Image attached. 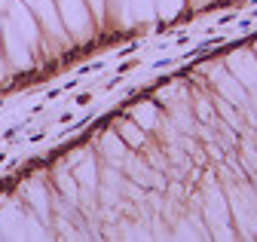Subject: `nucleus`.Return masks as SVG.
Instances as JSON below:
<instances>
[{
  "instance_id": "f257e3e1",
  "label": "nucleus",
  "mask_w": 257,
  "mask_h": 242,
  "mask_svg": "<svg viewBox=\"0 0 257 242\" xmlns=\"http://www.w3.org/2000/svg\"><path fill=\"white\" fill-rule=\"evenodd\" d=\"M227 202H230V218L236 221V233L245 239H254L257 236V190L233 181L227 187Z\"/></svg>"
},
{
  "instance_id": "f03ea898",
  "label": "nucleus",
  "mask_w": 257,
  "mask_h": 242,
  "mask_svg": "<svg viewBox=\"0 0 257 242\" xmlns=\"http://www.w3.org/2000/svg\"><path fill=\"white\" fill-rule=\"evenodd\" d=\"M202 218H205V224H208V236H214V239H233V236H239V233L230 227V224H233V218H230V202H227V196L220 193L217 184H208V190H205Z\"/></svg>"
},
{
  "instance_id": "7ed1b4c3",
  "label": "nucleus",
  "mask_w": 257,
  "mask_h": 242,
  "mask_svg": "<svg viewBox=\"0 0 257 242\" xmlns=\"http://www.w3.org/2000/svg\"><path fill=\"white\" fill-rule=\"evenodd\" d=\"M211 83H214V89H217V95L220 98H227V101H233L242 113L248 110V101H251V92H248V89L227 71V68H211Z\"/></svg>"
},
{
  "instance_id": "20e7f679",
  "label": "nucleus",
  "mask_w": 257,
  "mask_h": 242,
  "mask_svg": "<svg viewBox=\"0 0 257 242\" xmlns=\"http://www.w3.org/2000/svg\"><path fill=\"white\" fill-rule=\"evenodd\" d=\"M7 13H10L13 28L25 37V43H28L31 49H37V46L43 43V34H40V28H37V16L28 10V4H25V0H13Z\"/></svg>"
},
{
  "instance_id": "39448f33",
  "label": "nucleus",
  "mask_w": 257,
  "mask_h": 242,
  "mask_svg": "<svg viewBox=\"0 0 257 242\" xmlns=\"http://www.w3.org/2000/svg\"><path fill=\"white\" fill-rule=\"evenodd\" d=\"M4 58L13 65V68H19V71H28L31 68V46L25 43V37L13 28V22L10 19H4Z\"/></svg>"
},
{
  "instance_id": "423d86ee",
  "label": "nucleus",
  "mask_w": 257,
  "mask_h": 242,
  "mask_svg": "<svg viewBox=\"0 0 257 242\" xmlns=\"http://www.w3.org/2000/svg\"><path fill=\"white\" fill-rule=\"evenodd\" d=\"M223 68H227L248 92L251 89H257V55L251 49H236L227 55V62H223Z\"/></svg>"
},
{
  "instance_id": "0eeeda50",
  "label": "nucleus",
  "mask_w": 257,
  "mask_h": 242,
  "mask_svg": "<svg viewBox=\"0 0 257 242\" xmlns=\"http://www.w3.org/2000/svg\"><path fill=\"white\" fill-rule=\"evenodd\" d=\"M55 7H58L61 22L68 25L77 37L89 34V28H92V10H89V4H83V0H55Z\"/></svg>"
},
{
  "instance_id": "6e6552de",
  "label": "nucleus",
  "mask_w": 257,
  "mask_h": 242,
  "mask_svg": "<svg viewBox=\"0 0 257 242\" xmlns=\"http://www.w3.org/2000/svg\"><path fill=\"white\" fill-rule=\"evenodd\" d=\"M28 10L37 16V22H43L46 34L55 37V40H64V31H61V19H58V7L55 0H25Z\"/></svg>"
},
{
  "instance_id": "1a4fd4ad",
  "label": "nucleus",
  "mask_w": 257,
  "mask_h": 242,
  "mask_svg": "<svg viewBox=\"0 0 257 242\" xmlns=\"http://www.w3.org/2000/svg\"><path fill=\"white\" fill-rule=\"evenodd\" d=\"M101 154L107 157L110 166L119 169L125 163V157H128V144L119 138V132H104V138H101Z\"/></svg>"
},
{
  "instance_id": "9d476101",
  "label": "nucleus",
  "mask_w": 257,
  "mask_h": 242,
  "mask_svg": "<svg viewBox=\"0 0 257 242\" xmlns=\"http://www.w3.org/2000/svg\"><path fill=\"white\" fill-rule=\"evenodd\" d=\"M74 178L80 184V196L83 193H98V169H95V160H83L74 169Z\"/></svg>"
},
{
  "instance_id": "9b49d317",
  "label": "nucleus",
  "mask_w": 257,
  "mask_h": 242,
  "mask_svg": "<svg viewBox=\"0 0 257 242\" xmlns=\"http://www.w3.org/2000/svg\"><path fill=\"white\" fill-rule=\"evenodd\" d=\"M25 193H28V199H31V205H34L37 215L43 221H49V196H46V190H43L40 181H31V184L25 187Z\"/></svg>"
},
{
  "instance_id": "f8f14e48",
  "label": "nucleus",
  "mask_w": 257,
  "mask_h": 242,
  "mask_svg": "<svg viewBox=\"0 0 257 242\" xmlns=\"http://www.w3.org/2000/svg\"><path fill=\"white\" fill-rule=\"evenodd\" d=\"M214 110L220 113V119H223V123H227V126H233L236 132H242L245 126H242V110L233 104V101H227V98H214Z\"/></svg>"
},
{
  "instance_id": "ddd939ff",
  "label": "nucleus",
  "mask_w": 257,
  "mask_h": 242,
  "mask_svg": "<svg viewBox=\"0 0 257 242\" xmlns=\"http://www.w3.org/2000/svg\"><path fill=\"white\" fill-rule=\"evenodd\" d=\"M119 138L128 147H141L144 144V129L138 123H132V119H125V123H119Z\"/></svg>"
},
{
  "instance_id": "4468645a",
  "label": "nucleus",
  "mask_w": 257,
  "mask_h": 242,
  "mask_svg": "<svg viewBox=\"0 0 257 242\" xmlns=\"http://www.w3.org/2000/svg\"><path fill=\"white\" fill-rule=\"evenodd\" d=\"M132 116L138 119L144 129H159V113H156V107H153V104H141V107H135V110H132Z\"/></svg>"
},
{
  "instance_id": "2eb2a0df",
  "label": "nucleus",
  "mask_w": 257,
  "mask_h": 242,
  "mask_svg": "<svg viewBox=\"0 0 257 242\" xmlns=\"http://www.w3.org/2000/svg\"><path fill=\"white\" fill-rule=\"evenodd\" d=\"M58 187H61V193L68 196V202H80V184H77V178L74 175H58Z\"/></svg>"
},
{
  "instance_id": "dca6fc26",
  "label": "nucleus",
  "mask_w": 257,
  "mask_h": 242,
  "mask_svg": "<svg viewBox=\"0 0 257 242\" xmlns=\"http://www.w3.org/2000/svg\"><path fill=\"white\" fill-rule=\"evenodd\" d=\"M239 163L245 169V175H257V144H245L242 147V154H239Z\"/></svg>"
},
{
  "instance_id": "f3484780",
  "label": "nucleus",
  "mask_w": 257,
  "mask_h": 242,
  "mask_svg": "<svg viewBox=\"0 0 257 242\" xmlns=\"http://www.w3.org/2000/svg\"><path fill=\"white\" fill-rule=\"evenodd\" d=\"M248 107H251L254 116H257V89H251V101H248Z\"/></svg>"
},
{
  "instance_id": "a211bd4d",
  "label": "nucleus",
  "mask_w": 257,
  "mask_h": 242,
  "mask_svg": "<svg viewBox=\"0 0 257 242\" xmlns=\"http://www.w3.org/2000/svg\"><path fill=\"white\" fill-rule=\"evenodd\" d=\"M4 74H7V68H4V46H0V80H4Z\"/></svg>"
},
{
  "instance_id": "6ab92c4d",
  "label": "nucleus",
  "mask_w": 257,
  "mask_h": 242,
  "mask_svg": "<svg viewBox=\"0 0 257 242\" xmlns=\"http://www.w3.org/2000/svg\"><path fill=\"white\" fill-rule=\"evenodd\" d=\"M10 4H13V0H0V13H7V10H10Z\"/></svg>"
},
{
  "instance_id": "aec40b11",
  "label": "nucleus",
  "mask_w": 257,
  "mask_h": 242,
  "mask_svg": "<svg viewBox=\"0 0 257 242\" xmlns=\"http://www.w3.org/2000/svg\"><path fill=\"white\" fill-rule=\"evenodd\" d=\"M254 132H257V119H254Z\"/></svg>"
},
{
  "instance_id": "412c9836",
  "label": "nucleus",
  "mask_w": 257,
  "mask_h": 242,
  "mask_svg": "<svg viewBox=\"0 0 257 242\" xmlns=\"http://www.w3.org/2000/svg\"><path fill=\"white\" fill-rule=\"evenodd\" d=\"M254 55H257V46H254Z\"/></svg>"
}]
</instances>
